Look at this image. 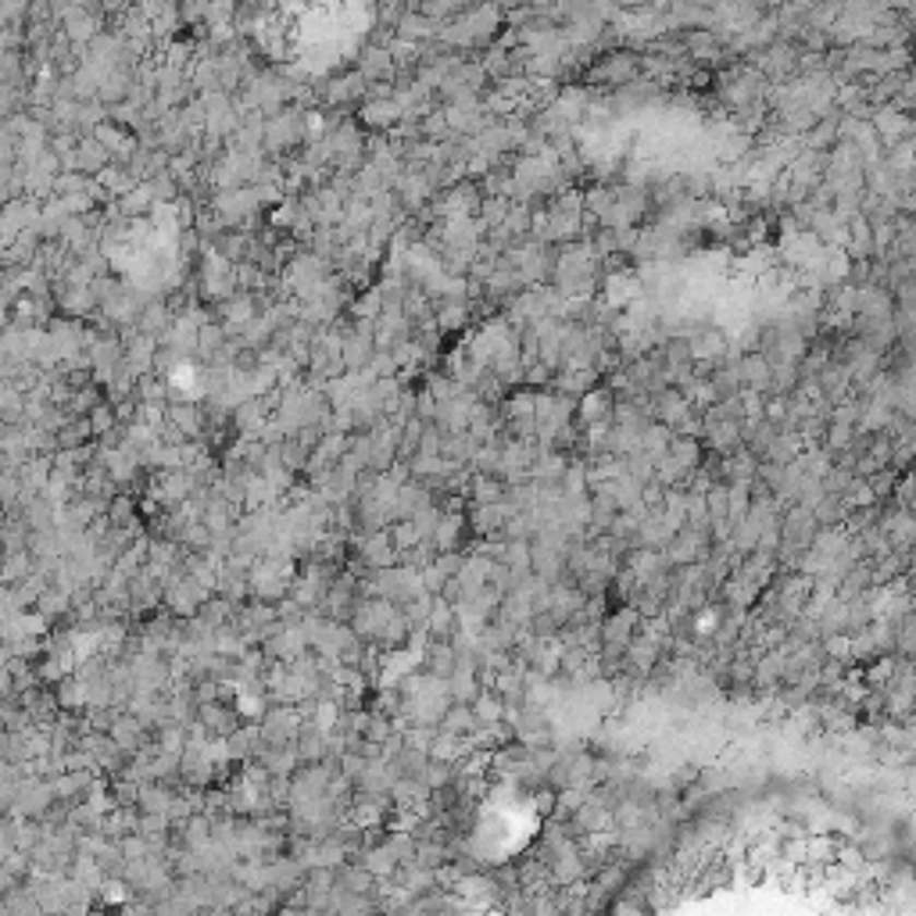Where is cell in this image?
Returning a JSON list of instances; mask_svg holds the SVG:
<instances>
[{
    "label": "cell",
    "instance_id": "obj_1",
    "mask_svg": "<svg viewBox=\"0 0 916 916\" xmlns=\"http://www.w3.org/2000/svg\"><path fill=\"white\" fill-rule=\"evenodd\" d=\"M638 69H641L638 55H627V50H616V55H605V58L595 64V80H602V83H627L630 75H634Z\"/></svg>",
    "mask_w": 916,
    "mask_h": 916
}]
</instances>
